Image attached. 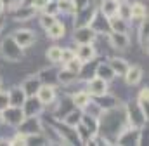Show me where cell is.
Masks as SVG:
<instances>
[{
  "label": "cell",
  "mask_w": 149,
  "mask_h": 146,
  "mask_svg": "<svg viewBox=\"0 0 149 146\" xmlns=\"http://www.w3.org/2000/svg\"><path fill=\"white\" fill-rule=\"evenodd\" d=\"M33 16H35V7L33 5H19V9L14 14V19L16 21H26Z\"/></svg>",
  "instance_id": "obj_14"
},
{
  "label": "cell",
  "mask_w": 149,
  "mask_h": 146,
  "mask_svg": "<svg viewBox=\"0 0 149 146\" xmlns=\"http://www.w3.org/2000/svg\"><path fill=\"white\" fill-rule=\"evenodd\" d=\"M109 19V26H111V32H120V33H127V21L121 19L120 16H113L108 18Z\"/></svg>",
  "instance_id": "obj_18"
},
{
  "label": "cell",
  "mask_w": 149,
  "mask_h": 146,
  "mask_svg": "<svg viewBox=\"0 0 149 146\" xmlns=\"http://www.w3.org/2000/svg\"><path fill=\"white\" fill-rule=\"evenodd\" d=\"M130 18L132 19H137V21L144 19L146 18V7L142 4H132L130 5Z\"/></svg>",
  "instance_id": "obj_22"
},
{
  "label": "cell",
  "mask_w": 149,
  "mask_h": 146,
  "mask_svg": "<svg viewBox=\"0 0 149 146\" xmlns=\"http://www.w3.org/2000/svg\"><path fill=\"white\" fill-rule=\"evenodd\" d=\"M19 127V132L24 134V136H33V134H40V122H38L35 117H24V120L17 125Z\"/></svg>",
  "instance_id": "obj_3"
},
{
  "label": "cell",
  "mask_w": 149,
  "mask_h": 146,
  "mask_svg": "<svg viewBox=\"0 0 149 146\" xmlns=\"http://www.w3.org/2000/svg\"><path fill=\"white\" fill-rule=\"evenodd\" d=\"M73 103L74 106L78 110L81 108H87L88 105H90V94L87 92V91H80V92H76L73 96Z\"/></svg>",
  "instance_id": "obj_16"
},
{
  "label": "cell",
  "mask_w": 149,
  "mask_h": 146,
  "mask_svg": "<svg viewBox=\"0 0 149 146\" xmlns=\"http://www.w3.org/2000/svg\"><path fill=\"white\" fill-rule=\"evenodd\" d=\"M57 19H56V16H50V14H43L42 18H40V25H42V28H49V26H52L54 23H56Z\"/></svg>",
  "instance_id": "obj_31"
},
{
  "label": "cell",
  "mask_w": 149,
  "mask_h": 146,
  "mask_svg": "<svg viewBox=\"0 0 149 146\" xmlns=\"http://www.w3.org/2000/svg\"><path fill=\"white\" fill-rule=\"evenodd\" d=\"M73 58H74L73 49H63V51H61V61H63V63H68V61L73 59Z\"/></svg>",
  "instance_id": "obj_33"
},
{
  "label": "cell",
  "mask_w": 149,
  "mask_h": 146,
  "mask_svg": "<svg viewBox=\"0 0 149 146\" xmlns=\"http://www.w3.org/2000/svg\"><path fill=\"white\" fill-rule=\"evenodd\" d=\"M47 36H49V38H54V40L63 38V36H64V25L59 23V21H56L52 26L47 28Z\"/></svg>",
  "instance_id": "obj_17"
},
{
  "label": "cell",
  "mask_w": 149,
  "mask_h": 146,
  "mask_svg": "<svg viewBox=\"0 0 149 146\" xmlns=\"http://www.w3.org/2000/svg\"><path fill=\"white\" fill-rule=\"evenodd\" d=\"M42 84H40V80L35 78V77H30V78H26L24 82H23V91H24V94H26V98H31V96H37V91L38 87H40Z\"/></svg>",
  "instance_id": "obj_11"
},
{
  "label": "cell",
  "mask_w": 149,
  "mask_h": 146,
  "mask_svg": "<svg viewBox=\"0 0 149 146\" xmlns=\"http://www.w3.org/2000/svg\"><path fill=\"white\" fill-rule=\"evenodd\" d=\"M42 106H43V105L38 101V98L35 99V96H31L30 99L26 98V101H24V105H23L21 108L24 111V117H35V113H40Z\"/></svg>",
  "instance_id": "obj_8"
},
{
  "label": "cell",
  "mask_w": 149,
  "mask_h": 146,
  "mask_svg": "<svg viewBox=\"0 0 149 146\" xmlns=\"http://www.w3.org/2000/svg\"><path fill=\"white\" fill-rule=\"evenodd\" d=\"M0 52L5 59L9 61H21L23 59V47L17 45V42L12 36H7L2 45H0Z\"/></svg>",
  "instance_id": "obj_1"
},
{
  "label": "cell",
  "mask_w": 149,
  "mask_h": 146,
  "mask_svg": "<svg viewBox=\"0 0 149 146\" xmlns=\"http://www.w3.org/2000/svg\"><path fill=\"white\" fill-rule=\"evenodd\" d=\"M3 9H5V7H3V4L0 2V14H2V11H3Z\"/></svg>",
  "instance_id": "obj_40"
},
{
  "label": "cell",
  "mask_w": 149,
  "mask_h": 146,
  "mask_svg": "<svg viewBox=\"0 0 149 146\" xmlns=\"http://www.w3.org/2000/svg\"><path fill=\"white\" fill-rule=\"evenodd\" d=\"M94 38H95V32L90 26H80L74 32V40L78 44H90Z\"/></svg>",
  "instance_id": "obj_7"
},
{
  "label": "cell",
  "mask_w": 149,
  "mask_h": 146,
  "mask_svg": "<svg viewBox=\"0 0 149 146\" xmlns=\"http://www.w3.org/2000/svg\"><path fill=\"white\" fill-rule=\"evenodd\" d=\"M74 56H76L81 63H88V61H92V58H94V47H92L90 44H80L78 49L74 51Z\"/></svg>",
  "instance_id": "obj_9"
},
{
  "label": "cell",
  "mask_w": 149,
  "mask_h": 146,
  "mask_svg": "<svg viewBox=\"0 0 149 146\" xmlns=\"http://www.w3.org/2000/svg\"><path fill=\"white\" fill-rule=\"evenodd\" d=\"M142 78V70L141 66H128L125 72V80L128 85H137Z\"/></svg>",
  "instance_id": "obj_10"
},
{
  "label": "cell",
  "mask_w": 149,
  "mask_h": 146,
  "mask_svg": "<svg viewBox=\"0 0 149 146\" xmlns=\"http://www.w3.org/2000/svg\"><path fill=\"white\" fill-rule=\"evenodd\" d=\"M24 101H26V94H24V91L21 87H16V89H12L9 92V103H10V106H23Z\"/></svg>",
  "instance_id": "obj_12"
},
{
  "label": "cell",
  "mask_w": 149,
  "mask_h": 146,
  "mask_svg": "<svg viewBox=\"0 0 149 146\" xmlns=\"http://www.w3.org/2000/svg\"><path fill=\"white\" fill-rule=\"evenodd\" d=\"M2 4H3V7H10V9H14V7H19V0H0Z\"/></svg>",
  "instance_id": "obj_38"
},
{
  "label": "cell",
  "mask_w": 149,
  "mask_h": 146,
  "mask_svg": "<svg viewBox=\"0 0 149 146\" xmlns=\"http://www.w3.org/2000/svg\"><path fill=\"white\" fill-rule=\"evenodd\" d=\"M118 7H120V0H102L101 4V11L106 18H113L118 14Z\"/></svg>",
  "instance_id": "obj_13"
},
{
  "label": "cell",
  "mask_w": 149,
  "mask_h": 146,
  "mask_svg": "<svg viewBox=\"0 0 149 146\" xmlns=\"http://www.w3.org/2000/svg\"><path fill=\"white\" fill-rule=\"evenodd\" d=\"M57 7H59V12H76L74 4L71 0H59L57 2Z\"/></svg>",
  "instance_id": "obj_30"
},
{
  "label": "cell",
  "mask_w": 149,
  "mask_h": 146,
  "mask_svg": "<svg viewBox=\"0 0 149 146\" xmlns=\"http://www.w3.org/2000/svg\"><path fill=\"white\" fill-rule=\"evenodd\" d=\"M87 92H88L90 96L99 98V96H102V94L108 92V82H104L102 78L95 77V78H92V80L88 82V85H87Z\"/></svg>",
  "instance_id": "obj_4"
},
{
  "label": "cell",
  "mask_w": 149,
  "mask_h": 146,
  "mask_svg": "<svg viewBox=\"0 0 149 146\" xmlns=\"http://www.w3.org/2000/svg\"><path fill=\"white\" fill-rule=\"evenodd\" d=\"M57 78H59V82H63L64 85H70V84H73L74 80L78 78V73H73V72H70V70L64 68L63 72H59Z\"/></svg>",
  "instance_id": "obj_24"
},
{
  "label": "cell",
  "mask_w": 149,
  "mask_h": 146,
  "mask_svg": "<svg viewBox=\"0 0 149 146\" xmlns=\"http://www.w3.org/2000/svg\"><path fill=\"white\" fill-rule=\"evenodd\" d=\"M81 117H83V113L80 111V110H74V111H70L66 117H64V124L68 125V127H76L80 122H81Z\"/></svg>",
  "instance_id": "obj_19"
},
{
  "label": "cell",
  "mask_w": 149,
  "mask_h": 146,
  "mask_svg": "<svg viewBox=\"0 0 149 146\" xmlns=\"http://www.w3.org/2000/svg\"><path fill=\"white\" fill-rule=\"evenodd\" d=\"M109 66L113 68V72L118 73V75H125L127 68H128V65L123 59H118V58H113L111 61H109Z\"/></svg>",
  "instance_id": "obj_23"
},
{
  "label": "cell",
  "mask_w": 149,
  "mask_h": 146,
  "mask_svg": "<svg viewBox=\"0 0 149 146\" xmlns=\"http://www.w3.org/2000/svg\"><path fill=\"white\" fill-rule=\"evenodd\" d=\"M66 65V70H70V72H73V73H80L81 72V66H83V63L74 56L73 59H70L68 63H64Z\"/></svg>",
  "instance_id": "obj_29"
},
{
  "label": "cell",
  "mask_w": 149,
  "mask_h": 146,
  "mask_svg": "<svg viewBox=\"0 0 149 146\" xmlns=\"http://www.w3.org/2000/svg\"><path fill=\"white\" fill-rule=\"evenodd\" d=\"M43 11H45V14H50V16H56V14L59 12V7H57V2H52V0H49V2H47V5L43 7Z\"/></svg>",
  "instance_id": "obj_32"
},
{
  "label": "cell",
  "mask_w": 149,
  "mask_h": 146,
  "mask_svg": "<svg viewBox=\"0 0 149 146\" xmlns=\"http://www.w3.org/2000/svg\"><path fill=\"white\" fill-rule=\"evenodd\" d=\"M2 26H3V18H2V14H0V30H2Z\"/></svg>",
  "instance_id": "obj_39"
},
{
  "label": "cell",
  "mask_w": 149,
  "mask_h": 146,
  "mask_svg": "<svg viewBox=\"0 0 149 146\" xmlns=\"http://www.w3.org/2000/svg\"><path fill=\"white\" fill-rule=\"evenodd\" d=\"M0 120H2V115H0Z\"/></svg>",
  "instance_id": "obj_41"
},
{
  "label": "cell",
  "mask_w": 149,
  "mask_h": 146,
  "mask_svg": "<svg viewBox=\"0 0 149 146\" xmlns=\"http://www.w3.org/2000/svg\"><path fill=\"white\" fill-rule=\"evenodd\" d=\"M148 89H142L141 91V94H139V108H141V111H142V115L148 118Z\"/></svg>",
  "instance_id": "obj_27"
},
{
  "label": "cell",
  "mask_w": 149,
  "mask_h": 146,
  "mask_svg": "<svg viewBox=\"0 0 149 146\" xmlns=\"http://www.w3.org/2000/svg\"><path fill=\"white\" fill-rule=\"evenodd\" d=\"M76 136H78V139H80L81 143H85V145L94 138V136H92V132L85 127V124H83V122H80V124L76 125Z\"/></svg>",
  "instance_id": "obj_21"
},
{
  "label": "cell",
  "mask_w": 149,
  "mask_h": 146,
  "mask_svg": "<svg viewBox=\"0 0 149 146\" xmlns=\"http://www.w3.org/2000/svg\"><path fill=\"white\" fill-rule=\"evenodd\" d=\"M61 47H57V45H54V47H50V49H47V59L49 61H52V63H59L61 61Z\"/></svg>",
  "instance_id": "obj_26"
},
{
  "label": "cell",
  "mask_w": 149,
  "mask_h": 146,
  "mask_svg": "<svg viewBox=\"0 0 149 146\" xmlns=\"http://www.w3.org/2000/svg\"><path fill=\"white\" fill-rule=\"evenodd\" d=\"M9 145H28V141H26V136L19 132L14 139H10V141H9Z\"/></svg>",
  "instance_id": "obj_35"
},
{
  "label": "cell",
  "mask_w": 149,
  "mask_h": 146,
  "mask_svg": "<svg viewBox=\"0 0 149 146\" xmlns=\"http://www.w3.org/2000/svg\"><path fill=\"white\" fill-rule=\"evenodd\" d=\"M141 21H142L141 32H139V35H141V45H142L144 51H148V18H144Z\"/></svg>",
  "instance_id": "obj_28"
},
{
  "label": "cell",
  "mask_w": 149,
  "mask_h": 146,
  "mask_svg": "<svg viewBox=\"0 0 149 146\" xmlns=\"http://www.w3.org/2000/svg\"><path fill=\"white\" fill-rule=\"evenodd\" d=\"M74 4V9L76 11H81V9H85V7H88V0H71Z\"/></svg>",
  "instance_id": "obj_36"
},
{
  "label": "cell",
  "mask_w": 149,
  "mask_h": 146,
  "mask_svg": "<svg viewBox=\"0 0 149 146\" xmlns=\"http://www.w3.org/2000/svg\"><path fill=\"white\" fill-rule=\"evenodd\" d=\"M111 44L114 47H118V49H127L128 47V44H130V40H128V36L127 33H120V32H111Z\"/></svg>",
  "instance_id": "obj_15"
},
{
  "label": "cell",
  "mask_w": 149,
  "mask_h": 146,
  "mask_svg": "<svg viewBox=\"0 0 149 146\" xmlns=\"http://www.w3.org/2000/svg\"><path fill=\"white\" fill-rule=\"evenodd\" d=\"M12 38L17 42V45L19 47H23V49H26V47H31V44L35 42V33L31 32V30H17Z\"/></svg>",
  "instance_id": "obj_5"
},
{
  "label": "cell",
  "mask_w": 149,
  "mask_h": 146,
  "mask_svg": "<svg viewBox=\"0 0 149 146\" xmlns=\"http://www.w3.org/2000/svg\"><path fill=\"white\" fill-rule=\"evenodd\" d=\"M97 105H99V108H102V110H109V108H114V106H116V99L111 98V96L102 94V96H99Z\"/></svg>",
  "instance_id": "obj_25"
},
{
  "label": "cell",
  "mask_w": 149,
  "mask_h": 146,
  "mask_svg": "<svg viewBox=\"0 0 149 146\" xmlns=\"http://www.w3.org/2000/svg\"><path fill=\"white\" fill-rule=\"evenodd\" d=\"M7 106H10V103H9V92H2L0 91V111H3Z\"/></svg>",
  "instance_id": "obj_34"
},
{
  "label": "cell",
  "mask_w": 149,
  "mask_h": 146,
  "mask_svg": "<svg viewBox=\"0 0 149 146\" xmlns=\"http://www.w3.org/2000/svg\"><path fill=\"white\" fill-rule=\"evenodd\" d=\"M37 98L42 105H50L56 99V91L52 85H40L37 91Z\"/></svg>",
  "instance_id": "obj_6"
},
{
  "label": "cell",
  "mask_w": 149,
  "mask_h": 146,
  "mask_svg": "<svg viewBox=\"0 0 149 146\" xmlns=\"http://www.w3.org/2000/svg\"><path fill=\"white\" fill-rule=\"evenodd\" d=\"M47 2L49 0H31V5L35 7V11H38V9H43L47 5Z\"/></svg>",
  "instance_id": "obj_37"
},
{
  "label": "cell",
  "mask_w": 149,
  "mask_h": 146,
  "mask_svg": "<svg viewBox=\"0 0 149 146\" xmlns=\"http://www.w3.org/2000/svg\"><path fill=\"white\" fill-rule=\"evenodd\" d=\"M0 115H2V120L3 122L10 124L14 127H17L24 120V111H23L21 106H7L3 111H0Z\"/></svg>",
  "instance_id": "obj_2"
},
{
  "label": "cell",
  "mask_w": 149,
  "mask_h": 146,
  "mask_svg": "<svg viewBox=\"0 0 149 146\" xmlns=\"http://www.w3.org/2000/svg\"><path fill=\"white\" fill-rule=\"evenodd\" d=\"M114 75H116V73L113 72V68L109 66V65H99V66H97V77H99V78H102L104 82L113 80V78H114Z\"/></svg>",
  "instance_id": "obj_20"
}]
</instances>
